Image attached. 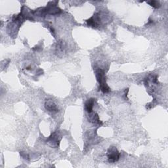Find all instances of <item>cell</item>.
I'll use <instances>...</instances> for the list:
<instances>
[{"label":"cell","instance_id":"6da1fadb","mask_svg":"<svg viewBox=\"0 0 168 168\" xmlns=\"http://www.w3.org/2000/svg\"><path fill=\"white\" fill-rule=\"evenodd\" d=\"M96 77L97 81H98L99 83L100 91L104 93H108L110 91V88L106 83L105 72L101 69H98L96 71Z\"/></svg>","mask_w":168,"mask_h":168},{"label":"cell","instance_id":"7a4b0ae2","mask_svg":"<svg viewBox=\"0 0 168 168\" xmlns=\"http://www.w3.org/2000/svg\"><path fill=\"white\" fill-rule=\"evenodd\" d=\"M120 153L114 146L110 147L107 152V157L110 162H116L120 158Z\"/></svg>","mask_w":168,"mask_h":168},{"label":"cell","instance_id":"3957f363","mask_svg":"<svg viewBox=\"0 0 168 168\" xmlns=\"http://www.w3.org/2000/svg\"><path fill=\"white\" fill-rule=\"evenodd\" d=\"M45 107L48 111L51 112H57L59 111L57 105L51 99H47L45 103Z\"/></svg>","mask_w":168,"mask_h":168},{"label":"cell","instance_id":"277c9868","mask_svg":"<svg viewBox=\"0 0 168 168\" xmlns=\"http://www.w3.org/2000/svg\"><path fill=\"white\" fill-rule=\"evenodd\" d=\"M59 138V137L57 133H53V135L49 137V139H48V142L53 146H57L59 144L60 140Z\"/></svg>","mask_w":168,"mask_h":168},{"label":"cell","instance_id":"5b68a950","mask_svg":"<svg viewBox=\"0 0 168 168\" xmlns=\"http://www.w3.org/2000/svg\"><path fill=\"white\" fill-rule=\"evenodd\" d=\"M94 103H95V99H90L88 100H87V102L85 103V109H86V111L88 112H89V113L92 112L93 108V106H94Z\"/></svg>","mask_w":168,"mask_h":168},{"label":"cell","instance_id":"8992f818","mask_svg":"<svg viewBox=\"0 0 168 168\" xmlns=\"http://www.w3.org/2000/svg\"><path fill=\"white\" fill-rule=\"evenodd\" d=\"M91 120L93 121V123H96V124H102L101 122H100V120H99V116L98 114H93L91 118Z\"/></svg>","mask_w":168,"mask_h":168},{"label":"cell","instance_id":"52a82bcc","mask_svg":"<svg viewBox=\"0 0 168 168\" xmlns=\"http://www.w3.org/2000/svg\"><path fill=\"white\" fill-rule=\"evenodd\" d=\"M147 3L154 8H158L160 6V4H159V2L156 1H148Z\"/></svg>","mask_w":168,"mask_h":168}]
</instances>
